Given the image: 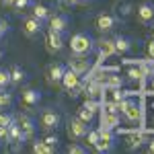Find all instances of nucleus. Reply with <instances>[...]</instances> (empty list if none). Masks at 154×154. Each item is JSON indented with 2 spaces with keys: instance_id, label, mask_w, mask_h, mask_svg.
I'll return each mask as SVG.
<instances>
[{
  "instance_id": "7c9ffc66",
  "label": "nucleus",
  "mask_w": 154,
  "mask_h": 154,
  "mask_svg": "<svg viewBox=\"0 0 154 154\" xmlns=\"http://www.w3.org/2000/svg\"><path fill=\"white\" fill-rule=\"evenodd\" d=\"M11 123H12V117L8 113H0V125H2V128H8Z\"/></svg>"
},
{
  "instance_id": "c85d7f7f",
  "label": "nucleus",
  "mask_w": 154,
  "mask_h": 154,
  "mask_svg": "<svg viewBox=\"0 0 154 154\" xmlns=\"http://www.w3.org/2000/svg\"><path fill=\"white\" fill-rule=\"evenodd\" d=\"M29 4H31V0H17L14 6H12V11H14V12H23Z\"/></svg>"
},
{
  "instance_id": "e433bc0d",
  "label": "nucleus",
  "mask_w": 154,
  "mask_h": 154,
  "mask_svg": "<svg viewBox=\"0 0 154 154\" xmlns=\"http://www.w3.org/2000/svg\"><path fill=\"white\" fill-rule=\"evenodd\" d=\"M148 58L150 60H154V39L148 43Z\"/></svg>"
},
{
  "instance_id": "1a4fd4ad",
  "label": "nucleus",
  "mask_w": 154,
  "mask_h": 154,
  "mask_svg": "<svg viewBox=\"0 0 154 154\" xmlns=\"http://www.w3.org/2000/svg\"><path fill=\"white\" fill-rule=\"evenodd\" d=\"M68 68L78 72L80 76H84L86 72L91 70V60L86 58V56H74V58L68 60Z\"/></svg>"
},
{
  "instance_id": "79ce46f5",
  "label": "nucleus",
  "mask_w": 154,
  "mask_h": 154,
  "mask_svg": "<svg viewBox=\"0 0 154 154\" xmlns=\"http://www.w3.org/2000/svg\"><path fill=\"white\" fill-rule=\"evenodd\" d=\"M150 91H152V95H154V78H152V82H150Z\"/></svg>"
},
{
  "instance_id": "6e6552de",
  "label": "nucleus",
  "mask_w": 154,
  "mask_h": 154,
  "mask_svg": "<svg viewBox=\"0 0 154 154\" xmlns=\"http://www.w3.org/2000/svg\"><path fill=\"white\" fill-rule=\"evenodd\" d=\"M64 72H66V68H64L62 64H49L48 72H45V80H48L51 86H58V84H62Z\"/></svg>"
},
{
  "instance_id": "f3484780",
  "label": "nucleus",
  "mask_w": 154,
  "mask_h": 154,
  "mask_svg": "<svg viewBox=\"0 0 154 154\" xmlns=\"http://www.w3.org/2000/svg\"><path fill=\"white\" fill-rule=\"evenodd\" d=\"M101 123H103V128H107V130H115L119 123H121L119 111H105V115H103V119H101Z\"/></svg>"
},
{
  "instance_id": "c756f323",
  "label": "nucleus",
  "mask_w": 154,
  "mask_h": 154,
  "mask_svg": "<svg viewBox=\"0 0 154 154\" xmlns=\"http://www.w3.org/2000/svg\"><path fill=\"white\" fill-rule=\"evenodd\" d=\"M68 152H70V154H84V152H86V148L80 146V144H74V142H72L70 146H68Z\"/></svg>"
},
{
  "instance_id": "9d476101",
  "label": "nucleus",
  "mask_w": 154,
  "mask_h": 154,
  "mask_svg": "<svg viewBox=\"0 0 154 154\" xmlns=\"http://www.w3.org/2000/svg\"><path fill=\"white\" fill-rule=\"evenodd\" d=\"M115 25H117V19H115L113 14H105V12L99 14L97 21H95V27H97L99 33H107V31H111Z\"/></svg>"
},
{
  "instance_id": "4c0bfd02",
  "label": "nucleus",
  "mask_w": 154,
  "mask_h": 154,
  "mask_svg": "<svg viewBox=\"0 0 154 154\" xmlns=\"http://www.w3.org/2000/svg\"><path fill=\"white\" fill-rule=\"evenodd\" d=\"M14 2H17V0H0V4H2L4 8H6V6H8V8H12V6H14Z\"/></svg>"
},
{
  "instance_id": "a19ab883",
  "label": "nucleus",
  "mask_w": 154,
  "mask_h": 154,
  "mask_svg": "<svg viewBox=\"0 0 154 154\" xmlns=\"http://www.w3.org/2000/svg\"><path fill=\"white\" fill-rule=\"evenodd\" d=\"M78 4H88V2H93V0H76Z\"/></svg>"
},
{
  "instance_id": "473e14b6",
  "label": "nucleus",
  "mask_w": 154,
  "mask_h": 154,
  "mask_svg": "<svg viewBox=\"0 0 154 154\" xmlns=\"http://www.w3.org/2000/svg\"><path fill=\"white\" fill-rule=\"evenodd\" d=\"M0 142H8V128L0 125Z\"/></svg>"
},
{
  "instance_id": "72a5a7b5",
  "label": "nucleus",
  "mask_w": 154,
  "mask_h": 154,
  "mask_svg": "<svg viewBox=\"0 0 154 154\" xmlns=\"http://www.w3.org/2000/svg\"><path fill=\"white\" fill-rule=\"evenodd\" d=\"M6 33H8V23L0 19V37H2V35H6Z\"/></svg>"
},
{
  "instance_id": "4468645a",
  "label": "nucleus",
  "mask_w": 154,
  "mask_h": 154,
  "mask_svg": "<svg viewBox=\"0 0 154 154\" xmlns=\"http://www.w3.org/2000/svg\"><path fill=\"white\" fill-rule=\"evenodd\" d=\"M78 84H80V74H78V72H74V70H70V68H66L64 78H62V86L70 93V91H74Z\"/></svg>"
},
{
  "instance_id": "c9c22d12",
  "label": "nucleus",
  "mask_w": 154,
  "mask_h": 154,
  "mask_svg": "<svg viewBox=\"0 0 154 154\" xmlns=\"http://www.w3.org/2000/svg\"><path fill=\"white\" fill-rule=\"evenodd\" d=\"M113 101H123V93L119 88H113Z\"/></svg>"
},
{
  "instance_id": "2eb2a0df",
  "label": "nucleus",
  "mask_w": 154,
  "mask_h": 154,
  "mask_svg": "<svg viewBox=\"0 0 154 154\" xmlns=\"http://www.w3.org/2000/svg\"><path fill=\"white\" fill-rule=\"evenodd\" d=\"M8 142L14 144V148H19V144L25 142L23 130H21V123H19V121H14V119H12V123L8 125Z\"/></svg>"
},
{
  "instance_id": "6ab92c4d",
  "label": "nucleus",
  "mask_w": 154,
  "mask_h": 154,
  "mask_svg": "<svg viewBox=\"0 0 154 154\" xmlns=\"http://www.w3.org/2000/svg\"><path fill=\"white\" fill-rule=\"evenodd\" d=\"M99 82L103 84L105 88H121L123 86V78L117 76V74H105V78H99Z\"/></svg>"
},
{
  "instance_id": "7ed1b4c3",
  "label": "nucleus",
  "mask_w": 154,
  "mask_h": 154,
  "mask_svg": "<svg viewBox=\"0 0 154 154\" xmlns=\"http://www.w3.org/2000/svg\"><path fill=\"white\" fill-rule=\"evenodd\" d=\"M121 115H123L125 121H130V123L140 121L142 109L138 105V101H134V99H123V101H121Z\"/></svg>"
},
{
  "instance_id": "a878e982",
  "label": "nucleus",
  "mask_w": 154,
  "mask_h": 154,
  "mask_svg": "<svg viewBox=\"0 0 154 154\" xmlns=\"http://www.w3.org/2000/svg\"><path fill=\"white\" fill-rule=\"evenodd\" d=\"M12 103V97L11 93H6V88H0V111H4V109H8Z\"/></svg>"
},
{
  "instance_id": "423d86ee",
  "label": "nucleus",
  "mask_w": 154,
  "mask_h": 154,
  "mask_svg": "<svg viewBox=\"0 0 154 154\" xmlns=\"http://www.w3.org/2000/svg\"><path fill=\"white\" fill-rule=\"evenodd\" d=\"M41 31H43L41 21H39V19H35L33 14H31V17H25V19H23V33L29 37V39H33V37L41 35Z\"/></svg>"
},
{
  "instance_id": "393cba45",
  "label": "nucleus",
  "mask_w": 154,
  "mask_h": 154,
  "mask_svg": "<svg viewBox=\"0 0 154 154\" xmlns=\"http://www.w3.org/2000/svg\"><path fill=\"white\" fill-rule=\"evenodd\" d=\"M76 117H80L82 119V121H86V123H91V121H93V117H95V111H93V109H88V107H80V109H78V113H76Z\"/></svg>"
},
{
  "instance_id": "2f4dec72",
  "label": "nucleus",
  "mask_w": 154,
  "mask_h": 154,
  "mask_svg": "<svg viewBox=\"0 0 154 154\" xmlns=\"http://www.w3.org/2000/svg\"><path fill=\"white\" fill-rule=\"evenodd\" d=\"M88 144L97 146L99 144V131H88Z\"/></svg>"
},
{
  "instance_id": "58836bf2",
  "label": "nucleus",
  "mask_w": 154,
  "mask_h": 154,
  "mask_svg": "<svg viewBox=\"0 0 154 154\" xmlns=\"http://www.w3.org/2000/svg\"><path fill=\"white\" fill-rule=\"evenodd\" d=\"M62 6H72V4H76V0H58Z\"/></svg>"
},
{
  "instance_id": "f257e3e1",
  "label": "nucleus",
  "mask_w": 154,
  "mask_h": 154,
  "mask_svg": "<svg viewBox=\"0 0 154 154\" xmlns=\"http://www.w3.org/2000/svg\"><path fill=\"white\" fill-rule=\"evenodd\" d=\"M93 49V39L86 33H76L70 37V51L72 56H86Z\"/></svg>"
},
{
  "instance_id": "9b49d317",
  "label": "nucleus",
  "mask_w": 154,
  "mask_h": 154,
  "mask_svg": "<svg viewBox=\"0 0 154 154\" xmlns=\"http://www.w3.org/2000/svg\"><path fill=\"white\" fill-rule=\"evenodd\" d=\"M62 48H64V41H62V33L49 31L48 37H45V49H48L49 54H58Z\"/></svg>"
},
{
  "instance_id": "cd10ccee",
  "label": "nucleus",
  "mask_w": 154,
  "mask_h": 154,
  "mask_svg": "<svg viewBox=\"0 0 154 154\" xmlns=\"http://www.w3.org/2000/svg\"><path fill=\"white\" fill-rule=\"evenodd\" d=\"M11 82V72H6V70H0V88H6Z\"/></svg>"
},
{
  "instance_id": "f8f14e48",
  "label": "nucleus",
  "mask_w": 154,
  "mask_h": 154,
  "mask_svg": "<svg viewBox=\"0 0 154 154\" xmlns=\"http://www.w3.org/2000/svg\"><path fill=\"white\" fill-rule=\"evenodd\" d=\"M97 45H99V54H101V58L117 56V51H115V39L103 37V39H99V41H97Z\"/></svg>"
},
{
  "instance_id": "aec40b11",
  "label": "nucleus",
  "mask_w": 154,
  "mask_h": 154,
  "mask_svg": "<svg viewBox=\"0 0 154 154\" xmlns=\"http://www.w3.org/2000/svg\"><path fill=\"white\" fill-rule=\"evenodd\" d=\"M115 39V51H117V56H121V54H128L131 49V41L128 39V37H121V35H117V37H113Z\"/></svg>"
},
{
  "instance_id": "a211bd4d",
  "label": "nucleus",
  "mask_w": 154,
  "mask_h": 154,
  "mask_svg": "<svg viewBox=\"0 0 154 154\" xmlns=\"http://www.w3.org/2000/svg\"><path fill=\"white\" fill-rule=\"evenodd\" d=\"M68 27V17L64 14H56V17H49V31H56V33H64Z\"/></svg>"
},
{
  "instance_id": "39448f33",
  "label": "nucleus",
  "mask_w": 154,
  "mask_h": 154,
  "mask_svg": "<svg viewBox=\"0 0 154 154\" xmlns=\"http://www.w3.org/2000/svg\"><path fill=\"white\" fill-rule=\"evenodd\" d=\"M136 17H138V23L140 25H154V4L150 2H142L136 11Z\"/></svg>"
},
{
  "instance_id": "f704fd0d",
  "label": "nucleus",
  "mask_w": 154,
  "mask_h": 154,
  "mask_svg": "<svg viewBox=\"0 0 154 154\" xmlns=\"http://www.w3.org/2000/svg\"><path fill=\"white\" fill-rule=\"evenodd\" d=\"M45 142H48L49 146H54V148H58V136H48Z\"/></svg>"
},
{
  "instance_id": "37998d69",
  "label": "nucleus",
  "mask_w": 154,
  "mask_h": 154,
  "mask_svg": "<svg viewBox=\"0 0 154 154\" xmlns=\"http://www.w3.org/2000/svg\"><path fill=\"white\" fill-rule=\"evenodd\" d=\"M2 54H4V51H2V49H0V60H2Z\"/></svg>"
},
{
  "instance_id": "ddd939ff",
  "label": "nucleus",
  "mask_w": 154,
  "mask_h": 154,
  "mask_svg": "<svg viewBox=\"0 0 154 154\" xmlns=\"http://www.w3.org/2000/svg\"><path fill=\"white\" fill-rule=\"evenodd\" d=\"M39 101H41V93L35 91V88H25L23 93H21V103L25 107H29V109L39 105Z\"/></svg>"
},
{
  "instance_id": "ea45409f",
  "label": "nucleus",
  "mask_w": 154,
  "mask_h": 154,
  "mask_svg": "<svg viewBox=\"0 0 154 154\" xmlns=\"http://www.w3.org/2000/svg\"><path fill=\"white\" fill-rule=\"evenodd\" d=\"M148 152L154 154V140H150V142H148Z\"/></svg>"
},
{
  "instance_id": "4be33fe9",
  "label": "nucleus",
  "mask_w": 154,
  "mask_h": 154,
  "mask_svg": "<svg viewBox=\"0 0 154 154\" xmlns=\"http://www.w3.org/2000/svg\"><path fill=\"white\" fill-rule=\"evenodd\" d=\"M33 152H37V154H51V152H56V148L49 146L45 140H37V142L33 144Z\"/></svg>"
},
{
  "instance_id": "20e7f679",
  "label": "nucleus",
  "mask_w": 154,
  "mask_h": 154,
  "mask_svg": "<svg viewBox=\"0 0 154 154\" xmlns=\"http://www.w3.org/2000/svg\"><path fill=\"white\" fill-rule=\"evenodd\" d=\"M58 125H60V113L58 111H54V109L41 111V115H39V128H41V130L54 131Z\"/></svg>"
},
{
  "instance_id": "f03ea898",
  "label": "nucleus",
  "mask_w": 154,
  "mask_h": 154,
  "mask_svg": "<svg viewBox=\"0 0 154 154\" xmlns=\"http://www.w3.org/2000/svg\"><path fill=\"white\" fill-rule=\"evenodd\" d=\"M66 130H68V138L72 142H78V140H82V138L88 136V123L82 121L80 117H70Z\"/></svg>"
},
{
  "instance_id": "b1692460",
  "label": "nucleus",
  "mask_w": 154,
  "mask_h": 154,
  "mask_svg": "<svg viewBox=\"0 0 154 154\" xmlns=\"http://www.w3.org/2000/svg\"><path fill=\"white\" fill-rule=\"evenodd\" d=\"M128 76H130L131 80H142L144 76H146V70H144V66H131L130 70H128Z\"/></svg>"
},
{
  "instance_id": "dca6fc26",
  "label": "nucleus",
  "mask_w": 154,
  "mask_h": 154,
  "mask_svg": "<svg viewBox=\"0 0 154 154\" xmlns=\"http://www.w3.org/2000/svg\"><path fill=\"white\" fill-rule=\"evenodd\" d=\"M19 123H21V130H23V138L25 140H31L33 134H35V123L29 115H21L19 117Z\"/></svg>"
},
{
  "instance_id": "bb28decb",
  "label": "nucleus",
  "mask_w": 154,
  "mask_h": 154,
  "mask_svg": "<svg viewBox=\"0 0 154 154\" xmlns=\"http://www.w3.org/2000/svg\"><path fill=\"white\" fill-rule=\"evenodd\" d=\"M23 80H25V72L21 70L19 66H14V68L11 70V82L12 84H21Z\"/></svg>"
},
{
  "instance_id": "0eeeda50",
  "label": "nucleus",
  "mask_w": 154,
  "mask_h": 154,
  "mask_svg": "<svg viewBox=\"0 0 154 154\" xmlns=\"http://www.w3.org/2000/svg\"><path fill=\"white\" fill-rule=\"evenodd\" d=\"M113 142H115V136H113V130H107V128H101L99 130V144L95 148L99 152H109L113 148Z\"/></svg>"
},
{
  "instance_id": "412c9836",
  "label": "nucleus",
  "mask_w": 154,
  "mask_h": 154,
  "mask_svg": "<svg viewBox=\"0 0 154 154\" xmlns=\"http://www.w3.org/2000/svg\"><path fill=\"white\" fill-rule=\"evenodd\" d=\"M33 17H35V19H39V21L43 23V21H49L51 11H49L45 4H33Z\"/></svg>"
},
{
  "instance_id": "5701e85b",
  "label": "nucleus",
  "mask_w": 154,
  "mask_h": 154,
  "mask_svg": "<svg viewBox=\"0 0 154 154\" xmlns=\"http://www.w3.org/2000/svg\"><path fill=\"white\" fill-rule=\"evenodd\" d=\"M144 142H146L144 134H131L130 138H128V146H130V150H136V148H140Z\"/></svg>"
}]
</instances>
